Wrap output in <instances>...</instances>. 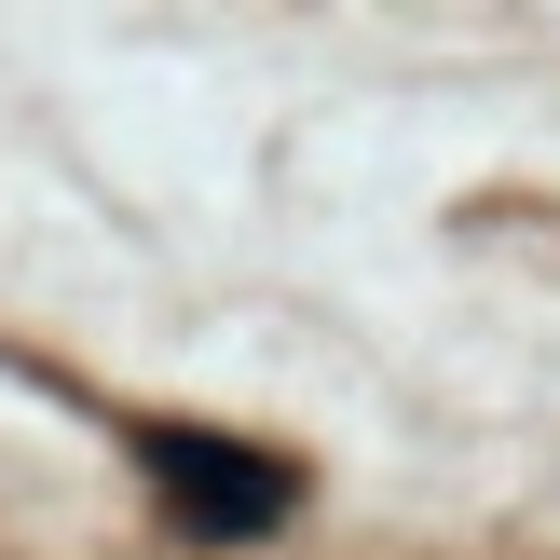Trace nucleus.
<instances>
[{
    "label": "nucleus",
    "instance_id": "f257e3e1",
    "mask_svg": "<svg viewBox=\"0 0 560 560\" xmlns=\"http://www.w3.org/2000/svg\"><path fill=\"white\" fill-rule=\"evenodd\" d=\"M151 479L191 534H273L288 520V465L260 452H219V438H151Z\"/></svg>",
    "mask_w": 560,
    "mask_h": 560
}]
</instances>
